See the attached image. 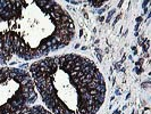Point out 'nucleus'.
I'll return each mask as SVG.
<instances>
[{
    "mask_svg": "<svg viewBox=\"0 0 151 114\" xmlns=\"http://www.w3.org/2000/svg\"><path fill=\"white\" fill-rule=\"evenodd\" d=\"M30 74L53 114H97L104 102L103 76L88 57L77 54L44 57L30 66Z\"/></svg>",
    "mask_w": 151,
    "mask_h": 114,
    "instance_id": "1",
    "label": "nucleus"
},
{
    "mask_svg": "<svg viewBox=\"0 0 151 114\" xmlns=\"http://www.w3.org/2000/svg\"><path fill=\"white\" fill-rule=\"evenodd\" d=\"M75 34L72 16L56 1L17 0L9 21L11 51L21 59H38L68 45Z\"/></svg>",
    "mask_w": 151,
    "mask_h": 114,
    "instance_id": "2",
    "label": "nucleus"
},
{
    "mask_svg": "<svg viewBox=\"0 0 151 114\" xmlns=\"http://www.w3.org/2000/svg\"><path fill=\"white\" fill-rule=\"evenodd\" d=\"M38 98L30 72L18 68H0V114H17Z\"/></svg>",
    "mask_w": 151,
    "mask_h": 114,
    "instance_id": "3",
    "label": "nucleus"
},
{
    "mask_svg": "<svg viewBox=\"0 0 151 114\" xmlns=\"http://www.w3.org/2000/svg\"><path fill=\"white\" fill-rule=\"evenodd\" d=\"M15 1L0 0V65L6 64L14 56L9 44V21Z\"/></svg>",
    "mask_w": 151,
    "mask_h": 114,
    "instance_id": "4",
    "label": "nucleus"
},
{
    "mask_svg": "<svg viewBox=\"0 0 151 114\" xmlns=\"http://www.w3.org/2000/svg\"><path fill=\"white\" fill-rule=\"evenodd\" d=\"M17 114H53L48 109H46L42 105H34V106H27L24 110H22Z\"/></svg>",
    "mask_w": 151,
    "mask_h": 114,
    "instance_id": "5",
    "label": "nucleus"
},
{
    "mask_svg": "<svg viewBox=\"0 0 151 114\" xmlns=\"http://www.w3.org/2000/svg\"><path fill=\"white\" fill-rule=\"evenodd\" d=\"M90 3H91L93 7H101L104 2H103V1H90Z\"/></svg>",
    "mask_w": 151,
    "mask_h": 114,
    "instance_id": "6",
    "label": "nucleus"
},
{
    "mask_svg": "<svg viewBox=\"0 0 151 114\" xmlns=\"http://www.w3.org/2000/svg\"><path fill=\"white\" fill-rule=\"evenodd\" d=\"M141 20H142V17H138V18H136V21H138V22H140Z\"/></svg>",
    "mask_w": 151,
    "mask_h": 114,
    "instance_id": "7",
    "label": "nucleus"
}]
</instances>
